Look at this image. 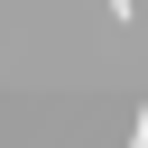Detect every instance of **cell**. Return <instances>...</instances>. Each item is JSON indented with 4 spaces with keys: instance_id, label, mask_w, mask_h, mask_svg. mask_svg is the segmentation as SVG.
Masks as SVG:
<instances>
[{
    "instance_id": "cell-1",
    "label": "cell",
    "mask_w": 148,
    "mask_h": 148,
    "mask_svg": "<svg viewBox=\"0 0 148 148\" xmlns=\"http://www.w3.org/2000/svg\"><path fill=\"white\" fill-rule=\"evenodd\" d=\"M130 148H148V102H139V120H130Z\"/></svg>"
},
{
    "instance_id": "cell-2",
    "label": "cell",
    "mask_w": 148,
    "mask_h": 148,
    "mask_svg": "<svg viewBox=\"0 0 148 148\" xmlns=\"http://www.w3.org/2000/svg\"><path fill=\"white\" fill-rule=\"evenodd\" d=\"M139 9H148V0H111V18H139Z\"/></svg>"
}]
</instances>
